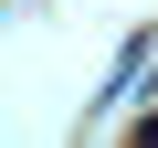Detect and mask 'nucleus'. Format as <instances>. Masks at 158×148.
<instances>
[{
    "instance_id": "1",
    "label": "nucleus",
    "mask_w": 158,
    "mask_h": 148,
    "mask_svg": "<svg viewBox=\"0 0 158 148\" xmlns=\"http://www.w3.org/2000/svg\"><path fill=\"white\" fill-rule=\"evenodd\" d=\"M127 137H137V148H158V116H137V127H127Z\"/></svg>"
}]
</instances>
